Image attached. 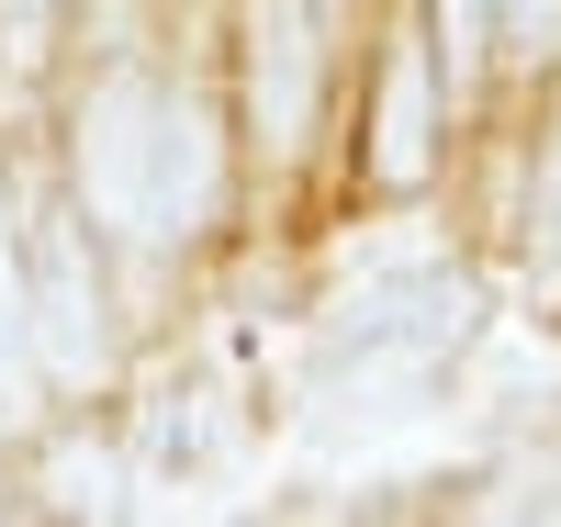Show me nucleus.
I'll return each instance as SVG.
<instances>
[{
	"mask_svg": "<svg viewBox=\"0 0 561 527\" xmlns=\"http://www.w3.org/2000/svg\"><path fill=\"white\" fill-rule=\"evenodd\" d=\"M23 348L57 381H102L113 359V303H102V270H90V225L68 203H45L23 225Z\"/></svg>",
	"mask_w": 561,
	"mask_h": 527,
	"instance_id": "f257e3e1",
	"label": "nucleus"
},
{
	"mask_svg": "<svg viewBox=\"0 0 561 527\" xmlns=\"http://www.w3.org/2000/svg\"><path fill=\"white\" fill-rule=\"evenodd\" d=\"M158 102H169V90L135 79V68H113L79 102V135H68L79 203H90V225H113V236H158Z\"/></svg>",
	"mask_w": 561,
	"mask_h": 527,
	"instance_id": "f03ea898",
	"label": "nucleus"
},
{
	"mask_svg": "<svg viewBox=\"0 0 561 527\" xmlns=\"http://www.w3.org/2000/svg\"><path fill=\"white\" fill-rule=\"evenodd\" d=\"M237 68H248V135L293 158L314 135V12L304 0H248L237 12Z\"/></svg>",
	"mask_w": 561,
	"mask_h": 527,
	"instance_id": "7ed1b4c3",
	"label": "nucleus"
},
{
	"mask_svg": "<svg viewBox=\"0 0 561 527\" xmlns=\"http://www.w3.org/2000/svg\"><path fill=\"white\" fill-rule=\"evenodd\" d=\"M438 158V68H427V34H393L382 57V102H370V180L415 191Z\"/></svg>",
	"mask_w": 561,
	"mask_h": 527,
	"instance_id": "20e7f679",
	"label": "nucleus"
},
{
	"mask_svg": "<svg viewBox=\"0 0 561 527\" xmlns=\"http://www.w3.org/2000/svg\"><path fill=\"white\" fill-rule=\"evenodd\" d=\"M225 203V147H214V113L192 90L158 102V236H203Z\"/></svg>",
	"mask_w": 561,
	"mask_h": 527,
	"instance_id": "39448f33",
	"label": "nucleus"
},
{
	"mask_svg": "<svg viewBox=\"0 0 561 527\" xmlns=\"http://www.w3.org/2000/svg\"><path fill=\"white\" fill-rule=\"evenodd\" d=\"M528 259H539V280L561 293V124L539 135V191H528Z\"/></svg>",
	"mask_w": 561,
	"mask_h": 527,
	"instance_id": "423d86ee",
	"label": "nucleus"
},
{
	"mask_svg": "<svg viewBox=\"0 0 561 527\" xmlns=\"http://www.w3.org/2000/svg\"><path fill=\"white\" fill-rule=\"evenodd\" d=\"M45 494L57 505H113V449H57L45 460Z\"/></svg>",
	"mask_w": 561,
	"mask_h": 527,
	"instance_id": "0eeeda50",
	"label": "nucleus"
},
{
	"mask_svg": "<svg viewBox=\"0 0 561 527\" xmlns=\"http://www.w3.org/2000/svg\"><path fill=\"white\" fill-rule=\"evenodd\" d=\"M23 348V225H12V191H0V359Z\"/></svg>",
	"mask_w": 561,
	"mask_h": 527,
	"instance_id": "6e6552de",
	"label": "nucleus"
},
{
	"mask_svg": "<svg viewBox=\"0 0 561 527\" xmlns=\"http://www.w3.org/2000/svg\"><path fill=\"white\" fill-rule=\"evenodd\" d=\"M483 12H494V0H438V34H449V79H472V68H483Z\"/></svg>",
	"mask_w": 561,
	"mask_h": 527,
	"instance_id": "1a4fd4ad",
	"label": "nucleus"
},
{
	"mask_svg": "<svg viewBox=\"0 0 561 527\" xmlns=\"http://www.w3.org/2000/svg\"><path fill=\"white\" fill-rule=\"evenodd\" d=\"M505 23H517L528 57H550V45H561V0H505Z\"/></svg>",
	"mask_w": 561,
	"mask_h": 527,
	"instance_id": "9d476101",
	"label": "nucleus"
},
{
	"mask_svg": "<svg viewBox=\"0 0 561 527\" xmlns=\"http://www.w3.org/2000/svg\"><path fill=\"white\" fill-rule=\"evenodd\" d=\"M494 505H561V460H528V471H505V494Z\"/></svg>",
	"mask_w": 561,
	"mask_h": 527,
	"instance_id": "9b49d317",
	"label": "nucleus"
},
{
	"mask_svg": "<svg viewBox=\"0 0 561 527\" xmlns=\"http://www.w3.org/2000/svg\"><path fill=\"white\" fill-rule=\"evenodd\" d=\"M12 12H45V0H12Z\"/></svg>",
	"mask_w": 561,
	"mask_h": 527,
	"instance_id": "f8f14e48",
	"label": "nucleus"
}]
</instances>
